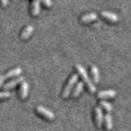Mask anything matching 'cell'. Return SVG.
Masks as SVG:
<instances>
[{
    "label": "cell",
    "mask_w": 131,
    "mask_h": 131,
    "mask_svg": "<svg viewBox=\"0 0 131 131\" xmlns=\"http://www.w3.org/2000/svg\"><path fill=\"white\" fill-rule=\"evenodd\" d=\"M41 3H42L45 7H51L52 4L51 0H43V1H42Z\"/></svg>",
    "instance_id": "obj_18"
},
{
    "label": "cell",
    "mask_w": 131,
    "mask_h": 131,
    "mask_svg": "<svg viewBox=\"0 0 131 131\" xmlns=\"http://www.w3.org/2000/svg\"><path fill=\"white\" fill-rule=\"evenodd\" d=\"M22 72V69L20 67H16L14 69L10 70L9 71H7L5 75H4V77L5 79H8V78H12V77H15L19 75L20 73Z\"/></svg>",
    "instance_id": "obj_11"
},
{
    "label": "cell",
    "mask_w": 131,
    "mask_h": 131,
    "mask_svg": "<svg viewBox=\"0 0 131 131\" xmlns=\"http://www.w3.org/2000/svg\"><path fill=\"white\" fill-rule=\"evenodd\" d=\"M116 92L114 89H106L101 90L97 93V97L99 98H106V97H113L116 96Z\"/></svg>",
    "instance_id": "obj_8"
},
{
    "label": "cell",
    "mask_w": 131,
    "mask_h": 131,
    "mask_svg": "<svg viewBox=\"0 0 131 131\" xmlns=\"http://www.w3.org/2000/svg\"><path fill=\"white\" fill-rule=\"evenodd\" d=\"M40 12V1L35 0L31 3V14L32 16H38Z\"/></svg>",
    "instance_id": "obj_12"
},
{
    "label": "cell",
    "mask_w": 131,
    "mask_h": 131,
    "mask_svg": "<svg viewBox=\"0 0 131 131\" xmlns=\"http://www.w3.org/2000/svg\"><path fill=\"white\" fill-rule=\"evenodd\" d=\"M94 115H95V123L97 126L101 127L104 119L103 113H102V109L101 106H97L94 107Z\"/></svg>",
    "instance_id": "obj_4"
},
{
    "label": "cell",
    "mask_w": 131,
    "mask_h": 131,
    "mask_svg": "<svg viewBox=\"0 0 131 131\" xmlns=\"http://www.w3.org/2000/svg\"><path fill=\"white\" fill-rule=\"evenodd\" d=\"M29 93V84L26 81H23L20 83V87L19 90V95L21 99H25Z\"/></svg>",
    "instance_id": "obj_6"
},
{
    "label": "cell",
    "mask_w": 131,
    "mask_h": 131,
    "mask_svg": "<svg viewBox=\"0 0 131 131\" xmlns=\"http://www.w3.org/2000/svg\"><path fill=\"white\" fill-rule=\"evenodd\" d=\"M11 96L10 92L8 91H3L0 92V99H4V98H7Z\"/></svg>",
    "instance_id": "obj_17"
},
{
    "label": "cell",
    "mask_w": 131,
    "mask_h": 131,
    "mask_svg": "<svg viewBox=\"0 0 131 131\" xmlns=\"http://www.w3.org/2000/svg\"><path fill=\"white\" fill-rule=\"evenodd\" d=\"M36 112H38L39 115H41L42 116H43L45 119L49 121H52L55 118V115L52 111H50L49 109L44 107V106H38L36 107Z\"/></svg>",
    "instance_id": "obj_3"
},
{
    "label": "cell",
    "mask_w": 131,
    "mask_h": 131,
    "mask_svg": "<svg viewBox=\"0 0 131 131\" xmlns=\"http://www.w3.org/2000/svg\"><path fill=\"white\" fill-rule=\"evenodd\" d=\"M102 16L105 17L106 19H107L110 21H112V22H117L119 20V16L114 13L112 12H109V11H102L101 12Z\"/></svg>",
    "instance_id": "obj_7"
},
{
    "label": "cell",
    "mask_w": 131,
    "mask_h": 131,
    "mask_svg": "<svg viewBox=\"0 0 131 131\" xmlns=\"http://www.w3.org/2000/svg\"><path fill=\"white\" fill-rule=\"evenodd\" d=\"M0 3H1L2 5L5 6V5H7V4L8 3V1H7V0H2V1H0Z\"/></svg>",
    "instance_id": "obj_20"
},
{
    "label": "cell",
    "mask_w": 131,
    "mask_h": 131,
    "mask_svg": "<svg viewBox=\"0 0 131 131\" xmlns=\"http://www.w3.org/2000/svg\"><path fill=\"white\" fill-rule=\"evenodd\" d=\"M78 75L77 74H72L71 76L70 77L69 80L67 81V84H66L65 88L63 89V92H62V97H67L70 93H71L72 89L74 88V85L75 84V83L78 80Z\"/></svg>",
    "instance_id": "obj_2"
},
{
    "label": "cell",
    "mask_w": 131,
    "mask_h": 131,
    "mask_svg": "<svg viewBox=\"0 0 131 131\" xmlns=\"http://www.w3.org/2000/svg\"><path fill=\"white\" fill-rule=\"evenodd\" d=\"M34 31V26L32 25H27V26L23 29V30L20 33V38L22 39H26L27 38H29L31 34Z\"/></svg>",
    "instance_id": "obj_9"
},
{
    "label": "cell",
    "mask_w": 131,
    "mask_h": 131,
    "mask_svg": "<svg viewBox=\"0 0 131 131\" xmlns=\"http://www.w3.org/2000/svg\"><path fill=\"white\" fill-rule=\"evenodd\" d=\"M83 89H84V83L82 81L78 82L75 85V87L74 88L73 91H72V97H78Z\"/></svg>",
    "instance_id": "obj_13"
},
{
    "label": "cell",
    "mask_w": 131,
    "mask_h": 131,
    "mask_svg": "<svg viewBox=\"0 0 131 131\" xmlns=\"http://www.w3.org/2000/svg\"><path fill=\"white\" fill-rule=\"evenodd\" d=\"M75 68L77 70L78 73H79V75L81 76L82 79H83V81L85 83V84L87 85V87L89 89V91L91 93H95L97 89L95 87V85H94L93 83L92 82V80H90L87 71H86V70L83 67V66H81L80 64H76Z\"/></svg>",
    "instance_id": "obj_1"
},
{
    "label": "cell",
    "mask_w": 131,
    "mask_h": 131,
    "mask_svg": "<svg viewBox=\"0 0 131 131\" xmlns=\"http://www.w3.org/2000/svg\"><path fill=\"white\" fill-rule=\"evenodd\" d=\"M99 104L101 106H102V108H104L106 112H107V113H109L112 110V103H110L109 102L107 101H105V100H101Z\"/></svg>",
    "instance_id": "obj_16"
},
{
    "label": "cell",
    "mask_w": 131,
    "mask_h": 131,
    "mask_svg": "<svg viewBox=\"0 0 131 131\" xmlns=\"http://www.w3.org/2000/svg\"><path fill=\"white\" fill-rule=\"evenodd\" d=\"M103 121L105 122V125L106 128L107 130H111L113 127V124H112V116H111L110 113H106L104 116V119Z\"/></svg>",
    "instance_id": "obj_15"
},
{
    "label": "cell",
    "mask_w": 131,
    "mask_h": 131,
    "mask_svg": "<svg viewBox=\"0 0 131 131\" xmlns=\"http://www.w3.org/2000/svg\"><path fill=\"white\" fill-rule=\"evenodd\" d=\"M24 81V77L23 76H18V77H16L14 79L11 80L10 81H8L7 83H6L5 84H3V89L5 90H8L12 88L15 87L16 85H17L18 84L21 83V82Z\"/></svg>",
    "instance_id": "obj_5"
},
{
    "label": "cell",
    "mask_w": 131,
    "mask_h": 131,
    "mask_svg": "<svg viewBox=\"0 0 131 131\" xmlns=\"http://www.w3.org/2000/svg\"><path fill=\"white\" fill-rule=\"evenodd\" d=\"M97 18V14L95 12H89V13H86L81 16L80 20L81 22L84 23H88L90 21H93V20H96Z\"/></svg>",
    "instance_id": "obj_10"
},
{
    "label": "cell",
    "mask_w": 131,
    "mask_h": 131,
    "mask_svg": "<svg viewBox=\"0 0 131 131\" xmlns=\"http://www.w3.org/2000/svg\"><path fill=\"white\" fill-rule=\"evenodd\" d=\"M91 74L93 76V80L94 83H98L100 80V73L99 70L96 67V66H92L91 67Z\"/></svg>",
    "instance_id": "obj_14"
},
{
    "label": "cell",
    "mask_w": 131,
    "mask_h": 131,
    "mask_svg": "<svg viewBox=\"0 0 131 131\" xmlns=\"http://www.w3.org/2000/svg\"><path fill=\"white\" fill-rule=\"evenodd\" d=\"M5 77H4V75H0V88L2 87V86L3 85V82L4 80H5Z\"/></svg>",
    "instance_id": "obj_19"
}]
</instances>
